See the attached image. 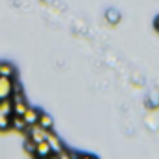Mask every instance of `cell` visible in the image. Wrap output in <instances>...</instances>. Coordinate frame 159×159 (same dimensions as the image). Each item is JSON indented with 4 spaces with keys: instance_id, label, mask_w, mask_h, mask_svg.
<instances>
[{
    "instance_id": "cell-1",
    "label": "cell",
    "mask_w": 159,
    "mask_h": 159,
    "mask_svg": "<svg viewBox=\"0 0 159 159\" xmlns=\"http://www.w3.org/2000/svg\"><path fill=\"white\" fill-rule=\"evenodd\" d=\"M11 90H13L11 77L0 75V101H2V99H8V98L11 96Z\"/></svg>"
},
{
    "instance_id": "cell-2",
    "label": "cell",
    "mask_w": 159,
    "mask_h": 159,
    "mask_svg": "<svg viewBox=\"0 0 159 159\" xmlns=\"http://www.w3.org/2000/svg\"><path fill=\"white\" fill-rule=\"evenodd\" d=\"M47 133H49V129L41 127L39 124H34V125H30V127H28V137H30L32 140H36V142L45 140V139H47Z\"/></svg>"
},
{
    "instance_id": "cell-3",
    "label": "cell",
    "mask_w": 159,
    "mask_h": 159,
    "mask_svg": "<svg viewBox=\"0 0 159 159\" xmlns=\"http://www.w3.org/2000/svg\"><path fill=\"white\" fill-rule=\"evenodd\" d=\"M36 155H38L39 159H47V157H51V155H52V148H51V144L47 142V139H45V140H41V142H38Z\"/></svg>"
},
{
    "instance_id": "cell-4",
    "label": "cell",
    "mask_w": 159,
    "mask_h": 159,
    "mask_svg": "<svg viewBox=\"0 0 159 159\" xmlns=\"http://www.w3.org/2000/svg\"><path fill=\"white\" fill-rule=\"evenodd\" d=\"M47 142L51 144V148H52V153H60L64 148H62V142H60V139L54 135V133H47Z\"/></svg>"
},
{
    "instance_id": "cell-5",
    "label": "cell",
    "mask_w": 159,
    "mask_h": 159,
    "mask_svg": "<svg viewBox=\"0 0 159 159\" xmlns=\"http://www.w3.org/2000/svg\"><path fill=\"white\" fill-rule=\"evenodd\" d=\"M23 118H25V122H26L28 125H34V124H38V120H39V112L28 107V111L25 112V116H23Z\"/></svg>"
},
{
    "instance_id": "cell-6",
    "label": "cell",
    "mask_w": 159,
    "mask_h": 159,
    "mask_svg": "<svg viewBox=\"0 0 159 159\" xmlns=\"http://www.w3.org/2000/svg\"><path fill=\"white\" fill-rule=\"evenodd\" d=\"M26 111H28V107H26V103H25L23 99H19V101L13 103V112H15L17 116H25Z\"/></svg>"
},
{
    "instance_id": "cell-7",
    "label": "cell",
    "mask_w": 159,
    "mask_h": 159,
    "mask_svg": "<svg viewBox=\"0 0 159 159\" xmlns=\"http://www.w3.org/2000/svg\"><path fill=\"white\" fill-rule=\"evenodd\" d=\"M38 124H39L41 127H45V129H51V127H52V118H51V116H47V114H39Z\"/></svg>"
},
{
    "instance_id": "cell-8",
    "label": "cell",
    "mask_w": 159,
    "mask_h": 159,
    "mask_svg": "<svg viewBox=\"0 0 159 159\" xmlns=\"http://www.w3.org/2000/svg\"><path fill=\"white\" fill-rule=\"evenodd\" d=\"M11 125H13L15 129H19V131H23V129H25V127H26L28 124L25 122V118H23V116H17V114H15V118L11 120Z\"/></svg>"
},
{
    "instance_id": "cell-9",
    "label": "cell",
    "mask_w": 159,
    "mask_h": 159,
    "mask_svg": "<svg viewBox=\"0 0 159 159\" xmlns=\"http://www.w3.org/2000/svg\"><path fill=\"white\" fill-rule=\"evenodd\" d=\"M10 112H13V105H10L8 99H2L0 101V114H8L10 116Z\"/></svg>"
},
{
    "instance_id": "cell-10",
    "label": "cell",
    "mask_w": 159,
    "mask_h": 159,
    "mask_svg": "<svg viewBox=\"0 0 159 159\" xmlns=\"http://www.w3.org/2000/svg\"><path fill=\"white\" fill-rule=\"evenodd\" d=\"M36 148H38V142L36 140H32L30 137L25 140V150L28 152V153H36Z\"/></svg>"
},
{
    "instance_id": "cell-11",
    "label": "cell",
    "mask_w": 159,
    "mask_h": 159,
    "mask_svg": "<svg viewBox=\"0 0 159 159\" xmlns=\"http://www.w3.org/2000/svg\"><path fill=\"white\" fill-rule=\"evenodd\" d=\"M8 125H11V120L8 114H0V129H6Z\"/></svg>"
},
{
    "instance_id": "cell-12",
    "label": "cell",
    "mask_w": 159,
    "mask_h": 159,
    "mask_svg": "<svg viewBox=\"0 0 159 159\" xmlns=\"http://www.w3.org/2000/svg\"><path fill=\"white\" fill-rule=\"evenodd\" d=\"M2 75L4 77H13V67L10 64H2Z\"/></svg>"
},
{
    "instance_id": "cell-13",
    "label": "cell",
    "mask_w": 159,
    "mask_h": 159,
    "mask_svg": "<svg viewBox=\"0 0 159 159\" xmlns=\"http://www.w3.org/2000/svg\"><path fill=\"white\" fill-rule=\"evenodd\" d=\"M107 19L116 23V21H118V13H116V11H107Z\"/></svg>"
},
{
    "instance_id": "cell-14",
    "label": "cell",
    "mask_w": 159,
    "mask_h": 159,
    "mask_svg": "<svg viewBox=\"0 0 159 159\" xmlns=\"http://www.w3.org/2000/svg\"><path fill=\"white\" fill-rule=\"evenodd\" d=\"M77 159H96V157L94 155H79Z\"/></svg>"
},
{
    "instance_id": "cell-15",
    "label": "cell",
    "mask_w": 159,
    "mask_h": 159,
    "mask_svg": "<svg viewBox=\"0 0 159 159\" xmlns=\"http://www.w3.org/2000/svg\"><path fill=\"white\" fill-rule=\"evenodd\" d=\"M155 28H157V30H159V17H157V19H155Z\"/></svg>"
},
{
    "instance_id": "cell-16",
    "label": "cell",
    "mask_w": 159,
    "mask_h": 159,
    "mask_svg": "<svg viewBox=\"0 0 159 159\" xmlns=\"http://www.w3.org/2000/svg\"><path fill=\"white\" fill-rule=\"evenodd\" d=\"M0 75H2V64H0Z\"/></svg>"
}]
</instances>
